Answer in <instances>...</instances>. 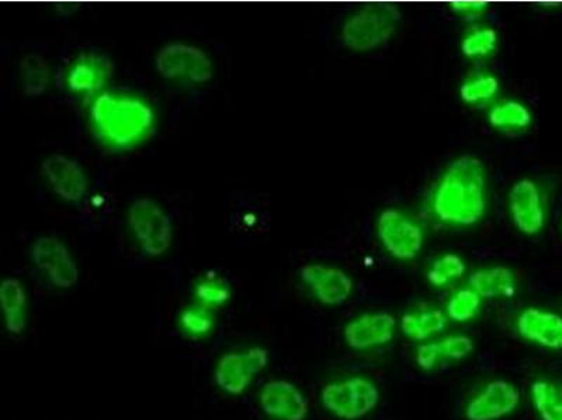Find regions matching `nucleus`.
<instances>
[{
	"label": "nucleus",
	"mask_w": 562,
	"mask_h": 420,
	"mask_svg": "<svg viewBox=\"0 0 562 420\" xmlns=\"http://www.w3.org/2000/svg\"><path fill=\"white\" fill-rule=\"evenodd\" d=\"M466 272V264L459 255L446 254L432 265L427 272V280L436 288H445L451 282H456Z\"/></svg>",
	"instance_id": "393cba45"
},
{
	"label": "nucleus",
	"mask_w": 562,
	"mask_h": 420,
	"mask_svg": "<svg viewBox=\"0 0 562 420\" xmlns=\"http://www.w3.org/2000/svg\"><path fill=\"white\" fill-rule=\"evenodd\" d=\"M446 315L440 310H421L402 317L401 329L405 337L414 341H426L446 328Z\"/></svg>",
	"instance_id": "aec40b11"
},
{
	"label": "nucleus",
	"mask_w": 562,
	"mask_h": 420,
	"mask_svg": "<svg viewBox=\"0 0 562 420\" xmlns=\"http://www.w3.org/2000/svg\"><path fill=\"white\" fill-rule=\"evenodd\" d=\"M452 12L461 14L467 19L479 18L480 14L490 9V3L486 2H452L450 4Z\"/></svg>",
	"instance_id": "2f4dec72"
},
{
	"label": "nucleus",
	"mask_w": 562,
	"mask_h": 420,
	"mask_svg": "<svg viewBox=\"0 0 562 420\" xmlns=\"http://www.w3.org/2000/svg\"><path fill=\"white\" fill-rule=\"evenodd\" d=\"M194 293L203 306L220 307L231 299V287L226 278L210 273L197 284Z\"/></svg>",
	"instance_id": "4be33fe9"
},
{
	"label": "nucleus",
	"mask_w": 562,
	"mask_h": 420,
	"mask_svg": "<svg viewBox=\"0 0 562 420\" xmlns=\"http://www.w3.org/2000/svg\"><path fill=\"white\" fill-rule=\"evenodd\" d=\"M498 79L492 77V74H480V77L462 84L460 96L464 103L479 104L489 102V100L498 93Z\"/></svg>",
	"instance_id": "cd10ccee"
},
{
	"label": "nucleus",
	"mask_w": 562,
	"mask_h": 420,
	"mask_svg": "<svg viewBox=\"0 0 562 420\" xmlns=\"http://www.w3.org/2000/svg\"><path fill=\"white\" fill-rule=\"evenodd\" d=\"M481 298L472 289L457 292L447 303V314L457 323L470 322L479 313Z\"/></svg>",
	"instance_id": "c85d7f7f"
},
{
	"label": "nucleus",
	"mask_w": 562,
	"mask_h": 420,
	"mask_svg": "<svg viewBox=\"0 0 562 420\" xmlns=\"http://www.w3.org/2000/svg\"><path fill=\"white\" fill-rule=\"evenodd\" d=\"M30 257L39 271L47 273L54 287L71 289L78 283V265L61 240L54 236L38 237L30 248Z\"/></svg>",
	"instance_id": "6e6552de"
},
{
	"label": "nucleus",
	"mask_w": 562,
	"mask_h": 420,
	"mask_svg": "<svg viewBox=\"0 0 562 420\" xmlns=\"http://www.w3.org/2000/svg\"><path fill=\"white\" fill-rule=\"evenodd\" d=\"M397 322L388 313H369L353 319L345 328V339L352 349L381 347L392 341Z\"/></svg>",
	"instance_id": "dca6fc26"
},
{
	"label": "nucleus",
	"mask_w": 562,
	"mask_h": 420,
	"mask_svg": "<svg viewBox=\"0 0 562 420\" xmlns=\"http://www.w3.org/2000/svg\"><path fill=\"white\" fill-rule=\"evenodd\" d=\"M156 69L162 78L194 84L210 82L214 67L202 48L188 44H169L156 55Z\"/></svg>",
	"instance_id": "423d86ee"
},
{
	"label": "nucleus",
	"mask_w": 562,
	"mask_h": 420,
	"mask_svg": "<svg viewBox=\"0 0 562 420\" xmlns=\"http://www.w3.org/2000/svg\"><path fill=\"white\" fill-rule=\"evenodd\" d=\"M498 45V33L491 27L472 30L461 43V51L469 58L486 57L495 51Z\"/></svg>",
	"instance_id": "a878e982"
},
{
	"label": "nucleus",
	"mask_w": 562,
	"mask_h": 420,
	"mask_svg": "<svg viewBox=\"0 0 562 420\" xmlns=\"http://www.w3.org/2000/svg\"><path fill=\"white\" fill-rule=\"evenodd\" d=\"M437 345H439L441 360H461L469 357L472 349H474V343H472L469 337H464V335H455V337L441 339Z\"/></svg>",
	"instance_id": "c756f323"
},
{
	"label": "nucleus",
	"mask_w": 562,
	"mask_h": 420,
	"mask_svg": "<svg viewBox=\"0 0 562 420\" xmlns=\"http://www.w3.org/2000/svg\"><path fill=\"white\" fill-rule=\"evenodd\" d=\"M0 304H2L8 332L22 335L27 325V294L19 279L3 280L0 287Z\"/></svg>",
	"instance_id": "a211bd4d"
},
{
	"label": "nucleus",
	"mask_w": 562,
	"mask_h": 420,
	"mask_svg": "<svg viewBox=\"0 0 562 420\" xmlns=\"http://www.w3.org/2000/svg\"><path fill=\"white\" fill-rule=\"evenodd\" d=\"M440 360L439 345L437 342L421 345L416 350V363L420 364L421 369L434 370Z\"/></svg>",
	"instance_id": "7c9ffc66"
},
{
	"label": "nucleus",
	"mask_w": 562,
	"mask_h": 420,
	"mask_svg": "<svg viewBox=\"0 0 562 420\" xmlns=\"http://www.w3.org/2000/svg\"><path fill=\"white\" fill-rule=\"evenodd\" d=\"M400 22L401 12L395 4H367L347 20L342 28V39L352 51H375L391 38Z\"/></svg>",
	"instance_id": "7ed1b4c3"
},
{
	"label": "nucleus",
	"mask_w": 562,
	"mask_h": 420,
	"mask_svg": "<svg viewBox=\"0 0 562 420\" xmlns=\"http://www.w3.org/2000/svg\"><path fill=\"white\" fill-rule=\"evenodd\" d=\"M512 218L516 228L527 236H535L544 228V209L539 188L530 179H520L509 195Z\"/></svg>",
	"instance_id": "2eb2a0df"
},
{
	"label": "nucleus",
	"mask_w": 562,
	"mask_h": 420,
	"mask_svg": "<svg viewBox=\"0 0 562 420\" xmlns=\"http://www.w3.org/2000/svg\"><path fill=\"white\" fill-rule=\"evenodd\" d=\"M490 122L495 128H526L531 122V114L520 103L506 102L492 108Z\"/></svg>",
	"instance_id": "b1692460"
},
{
	"label": "nucleus",
	"mask_w": 562,
	"mask_h": 420,
	"mask_svg": "<svg viewBox=\"0 0 562 420\" xmlns=\"http://www.w3.org/2000/svg\"><path fill=\"white\" fill-rule=\"evenodd\" d=\"M267 363L268 352L261 347L226 353L218 360L214 380L223 393L241 395L250 388L256 374L267 368Z\"/></svg>",
	"instance_id": "0eeeda50"
},
{
	"label": "nucleus",
	"mask_w": 562,
	"mask_h": 420,
	"mask_svg": "<svg viewBox=\"0 0 562 420\" xmlns=\"http://www.w3.org/2000/svg\"><path fill=\"white\" fill-rule=\"evenodd\" d=\"M302 282L311 288L318 302L326 306H341L351 298L353 280L340 268L326 265H305L300 269Z\"/></svg>",
	"instance_id": "ddd939ff"
},
{
	"label": "nucleus",
	"mask_w": 562,
	"mask_h": 420,
	"mask_svg": "<svg viewBox=\"0 0 562 420\" xmlns=\"http://www.w3.org/2000/svg\"><path fill=\"white\" fill-rule=\"evenodd\" d=\"M91 127L104 147L129 150L156 132V113L151 104L134 94L104 92L92 105Z\"/></svg>",
	"instance_id": "f257e3e1"
},
{
	"label": "nucleus",
	"mask_w": 562,
	"mask_h": 420,
	"mask_svg": "<svg viewBox=\"0 0 562 420\" xmlns=\"http://www.w3.org/2000/svg\"><path fill=\"white\" fill-rule=\"evenodd\" d=\"M42 172L53 191L64 201L79 203L88 192V175L74 160L51 154L42 164Z\"/></svg>",
	"instance_id": "9d476101"
},
{
	"label": "nucleus",
	"mask_w": 562,
	"mask_h": 420,
	"mask_svg": "<svg viewBox=\"0 0 562 420\" xmlns=\"http://www.w3.org/2000/svg\"><path fill=\"white\" fill-rule=\"evenodd\" d=\"M531 395L541 420H562V398L553 384L536 382Z\"/></svg>",
	"instance_id": "5701e85b"
},
{
	"label": "nucleus",
	"mask_w": 562,
	"mask_h": 420,
	"mask_svg": "<svg viewBox=\"0 0 562 420\" xmlns=\"http://www.w3.org/2000/svg\"><path fill=\"white\" fill-rule=\"evenodd\" d=\"M114 63L106 55L84 51L73 59L67 70V84L77 94H94L113 78Z\"/></svg>",
	"instance_id": "9b49d317"
},
{
	"label": "nucleus",
	"mask_w": 562,
	"mask_h": 420,
	"mask_svg": "<svg viewBox=\"0 0 562 420\" xmlns=\"http://www.w3.org/2000/svg\"><path fill=\"white\" fill-rule=\"evenodd\" d=\"M378 236L388 253L397 259H412L424 245L420 224L397 209H387L378 219Z\"/></svg>",
	"instance_id": "1a4fd4ad"
},
{
	"label": "nucleus",
	"mask_w": 562,
	"mask_h": 420,
	"mask_svg": "<svg viewBox=\"0 0 562 420\" xmlns=\"http://www.w3.org/2000/svg\"><path fill=\"white\" fill-rule=\"evenodd\" d=\"M520 395L514 385L505 380H495L477 395L467 407L469 420H498L515 411Z\"/></svg>",
	"instance_id": "4468645a"
},
{
	"label": "nucleus",
	"mask_w": 562,
	"mask_h": 420,
	"mask_svg": "<svg viewBox=\"0 0 562 420\" xmlns=\"http://www.w3.org/2000/svg\"><path fill=\"white\" fill-rule=\"evenodd\" d=\"M51 77L47 59L42 55L30 54L20 61V80L27 97H38L46 92Z\"/></svg>",
	"instance_id": "412c9836"
},
{
	"label": "nucleus",
	"mask_w": 562,
	"mask_h": 420,
	"mask_svg": "<svg viewBox=\"0 0 562 420\" xmlns=\"http://www.w3.org/2000/svg\"><path fill=\"white\" fill-rule=\"evenodd\" d=\"M486 173L475 156L455 160L437 185L432 208L437 219L455 226H471L484 218Z\"/></svg>",
	"instance_id": "f03ea898"
},
{
	"label": "nucleus",
	"mask_w": 562,
	"mask_h": 420,
	"mask_svg": "<svg viewBox=\"0 0 562 420\" xmlns=\"http://www.w3.org/2000/svg\"><path fill=\"white\" fill-rule=\"evenodd\" d=\"M470 287L480 298H512L516 292L515 273L509 268L480 269L470 275Z\"/></svg>",
	"instance_id": "6ab92c4d"
},
{
	"label": "nucleus",
	"mask_w": 562,
	"mask_h": 420,
	"mask_svg": "<svg viewBox=\"0 0 562 420\" xmlns=\"http://www.w3.org/2000/svg\"><path fill=\"white\" fill-rule=\"evenodd\" d=\"M323 407L335 417L357 420L375 411L380 392L365 377H352L325 385L321 394Z\"/></svg>",
	"instance_id": "39448f33"
},
{
	"label": "nucleus",
	"mask_w": 562,
	"mask_h": 420,
	"mask_svg": "<svg viewBox=\"0 0 562 420\" xmlns=\"http://www.w3.org/2000/svg\"><path fill=\"white\" fill-rule=\"evenodd\" d=\"M259 402L267 417L280 420H306L310 411L305 394L286 380H272L263 385Z\"/></svg>",
	"instance_id": "f8f14e48"
},
{
	"label": "nucleus",
	"mask_w": 562,
	"mask_h": 420,
	"mask_svg": "<svg viewBox=\"0 0 562 420\" xmlns=\"http://www.w3.org/2000/svg\"><path fill=\"white\" fill-rule=\"evenodd\" d=\"M128 222L139 247L149 257H161L171 248L173 242L171 218L153 199H136L129 207Z\"/></svg>",
	"instance_id": "20e7f679"
},
{
	"label": "nucleus",
	"mask_w": 562,
	"mask_h": 420,
	"mask_svg": "<svg viewBox=\"0 0 562 420\" xmlns=\"http://www.w3.org/2000/svg\"><path fill=\"white\" fill-rule=\"evenodd\" d=\"M214 324H216V317H214L213 310L203 304L187 307L181 314L182 328L192 337H206L211 332Z\"/></svg>",
	"instance_id": "bb28decb"
},
{
	"label": "nucleus",
	"mask_w": 562,
	"mask_h": 420,
	"mask_svg": "<svg viewBox=\"0 0 562 420\" xmlns=\"http://www.w3.org/2000/svg\"><path fill=\"white\" fill-rule=\"evenodd\" d=\"M517 331L527 341L549 349H562V317L539 308H527L517 318Z\"/></svg>",
	"instance_id": "f3484780"
}]
</instances>
